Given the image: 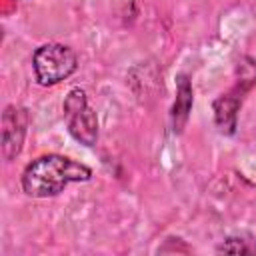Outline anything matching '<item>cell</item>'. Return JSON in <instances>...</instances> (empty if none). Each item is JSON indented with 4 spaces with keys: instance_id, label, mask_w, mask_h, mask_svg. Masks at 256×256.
Segmentation results:
<instances>
[{
    "instance_id": "6da1fadb",
    "label": "cell",
    "mask_w": 256,
    "mask_h": 256,
    "mask_svg": "<svg viewBox=\"0 0 256 256\" xmlns=\"http://www.w3.org/2000/svg\"><path fill=\"white\" fill-rule=\"evenodd\" d=\"M92 170L68 156L46 154L32 160L22 172V188L32 198H48L60 194L70 182H86Z\"/></svg>"
},
{
    "instance_id": "7a4b0ae2",
    "label": "cell",
    "mask_w": 256,
    "mask_h": 256,
    "mask_svg": "<svg viewBox=\"0 0 256 256\" xmlns=\"http://www.w3.org/2000/svg\"><path fill=\"white\" fill-rule=\"evenodd\" d=\"M32 66H34L38 84L54 86L76 72L78 56L70 46L50 42V44H42L36 48L32 56Z\"/></svg>"
},
{
    "instance_id": "3957f363",
    "label": "cell",
    "mask_w": 256,
    "mask_h": 256,
    "mask_svg": "<svg viewBox=\"0 0 256 256\" xmlns=\"http://www.w3.org/2000/svg\"><path fill=\"white\" fill-rule=\"evenodd\" d=\"M62 110L70 136L84 146H94L98 140V116L88 106L86 92L82 88H72L64 98Z\"/></svg>"
},
{
    "instance_id": "277c9868",
    "label": "cell",
    "mask_w": 256,
    "mask_h": 256,
    "mask_svg": "<svg viewBox=\"0 0 256 256\" xmlns=\"http://www.w3.org/2000/svg\"><path fill=\"white\" fill-rule=\"evenodd\" d=\"M26 128H28L26 110L14 104L6 106L2 114V156L6 160H12L22 152Z\"/></svg>"
},
{
    "instance_id": "5b68a950",
    "label": "cell",
    "mask_w": 256,
    "mask_h": 256,
    "mask_svg": "<svg viewBox=\"0 0 256 256\" xmlns=\"http://www.w3.org/2000/svg\"><path fill=\"white\" fill-rule=\"evenodd\" d=\"M192 108V86L186 74H180L176 80V102L172 106V128L174 132H182L188 114Z\"/></svg>"
},
{
    "instance_id": "8992f818",
    "label": "cell",
    "mask_w": 256,
    "mask_h": 256,
    "mask_svg": "<svg viewBox=\"0 0 256 256\" xmlns=\"http://www.w3.org/2000/svg\"><path fill=\"white\" fill-rule=\"evenodd\" d=\"M240 106V98L232 94H222L214 102V112H216V122L222 132L232 134L236 128V110Z\"/></svg>"
},
{
    "instance_id": "52a82bcc",
    "label": "cell",
    "mask_w": 256,
    "mask_h": 256,
    "mask_svg": "<svg viewBox=\"0 0 256 256\" xmlns=\"http://www.w3.org/2000/svg\"><path fill=\"white\" fill-rule=\"evenodd\" d=\"M218 252H232V254H244V252H254V248H250V246H246L240 238H228V242H224L220 248H218Z\"/></svg>"
}]
</instances>
